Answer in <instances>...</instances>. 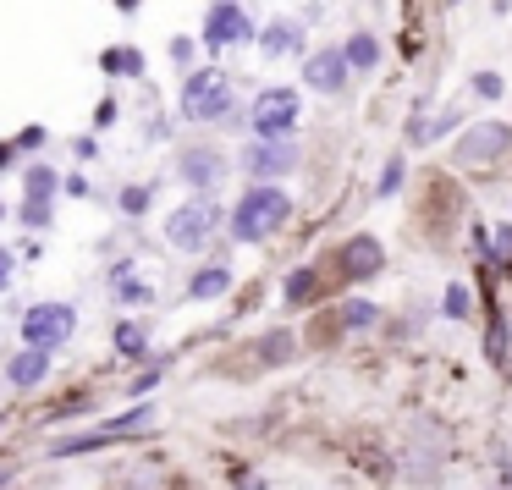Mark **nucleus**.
<instances>
[{
  "label": "nucleus",
  "mask_w": 512,
  "mask_h": 490,
  "mask_svg": "<svg viewBox=\"0 0 512 490\" xmlns=\"http://www.w3.org/2000/svg\"><path fill=\"white\" fill-rule=\"evenodd\" d=\"M287 215H292L287 193H281L276 182H254V188L232 204L226 232H232V243H265V237H276L281 226H287Z\"/></svg>",
  "instance_id": "f257e3e1"
},
{
  "label": "nucleus",
  "mask_w": 512,
  "mask_h": 490,
  "mask_svg": "<svg viewBox=\"0 0 512 490\" xmlns=\"http://www.w3.org/2000/svg\"><path fill=\"white\" fill-rule=\"evenodd\" d=\"M182 116L188 122H210V127H232L237 122V94L226 83L221 67H199L182 78Z\"/></svg>",
  "instance_id": "f03ea898"
},
{
  "label": "nucleus",
  "mask_w": 512,
  "mask_h": 490,
  "mask_svg": "<svg viewBox=\"0 0 512 490\" xmlns=\"http://www.w3.org/2000/svg\"><path fill=\"white\" fill-rule=\"evenodd\" d=\"M215 232H221V204H210V199H188L182 210L166 215V243L182 248V254H199Z\"/></svg>",
  "instance_id": "7ed1b4c3"
},
{
  "label": "nucleus",
  "mask_w": 512,
  "mask_h": 490,
  "mask_svg": "<svg viewBox=\"0 0 512 490\" xmlns=\"http://www.w3.org/2000/svg\"><path fill=\"white\" fill-rule=\"evenodd\" d=\"M507 149H512V127H507V122H474V127H468V133L452 144V166H463V171L496 166Z\"/></svg>",
  "instance_id": "20e7f679"
},
{
  "label": "nucleus",
  "mask_w": 512,
  "mask_h": 490,
  "mask_svg": "<svg viewBox=\"0 0 512 490\" xmlns=\"http://www.w3.org/2000/svg\"><path fill=\"white\" fill-rule=\"evenodd\" d=\"M72 331H78V309H72V303H34V309L23 314V342L45 347V353H56L61 342H72Z\"/></svg>",
  "instance_id": "39448f33"
},
{
  "label": "nucleus",
  "mask_w": 512,
  "mask_h": 490,
  "mask_svg": "<svg viewBox=\"0 0 512 490\" xmlns=\"http://www.w3.org/2000/svg\"><path fill=\"white\" fill-rule=\"evenodd\" d=\"M303 105L292 89H265L254 105H248V127H254L259 138H292V127H298Z\"/></svg>",
  "instance_id": "423d86ee"
},
{
  "label": "nucleus",
  "mask_w": 512,
  "mask_h": 490,
  "mask_svg": "<svg viewBox=\"0 0 512 490\" xmlns=\"http://www.w3.org/2000/svg\"><path fill=\"white\" fill-rule=\"evenodd\" d=\"M243 171L254 182L292 177V171H298V144H292V138H259V144L243 149Z\"/></svg>",
  "instance_id": "0eeeda50"
},
{
  "label": "nucleus",
  "mask_w": 512,
  "mask_h": 490,
  "mask_svg": "<svg viewBox=\"0 0 512 490\" xmlns=\"http://www.w3.org/2000/svg\"><path fill=\"white\" fill-rule=\"evenodd\" d=\"M254 39V23L237 0H215L210 17H204V45L210 50H232V45H248Z\"/></svg>",
  "instance_id": "6e6552de"
},
{
  "label": "nucleus",
  "mask_w": 512,
  "mask_h": 490,
  "mask_svg": "<svg viewBox=\"0 0 512 490\" xmlns=\"http://www.w3.org/2000/svg\"><path fill=\"white\" fill-rule=\"evenodd\" d=\"M155 419V408H133V413H122V419H111V424H100V430H89V435H67V441H56V452L61 457H72V452H94V446H111V441H122V435H133V430H144V424Z\"/></svg>",
  "instance_id": "1a4fd4ad"
},
{
  "label": "nucleus",
  "mask_w": 512,
  "mask_h": 490,
  "mask_svg": "<svg viewBox=\"0 0 512 490\" xmlns=\"http://www.w3.org/2000/svg\"><path fill=\"white\" fill-rule=\"evenodd\" d=\"M177 177L188 182V188L210 193V188H221V177H226V155H221V149H210V144H193V149H182Z\"/></svg>",
  "instance_id": "9d476101"
},
{
  "label": "nucleus",
  "mask_w": 512,
  "mask_h": 490,
  "mask_svg": "<svg viewBox=\"0 0 512 490\" xmlns=\"http://www.w3.org/2000/svg\"><path fill=\"white\" fill-rule=\"evenodd\" d=\"M347 78H353V72H347L342 50H320V56L303 61V83H309L314 94H325V100H331V94H342Z\"/></svg>",
  "instance_id": "9b49d317"
},
{
  "label": "nucleus",
  "mask_w": 512,
  "mask_h": 490,
  "mask_svg": "<svg viewBox=\"0 0 512 490\" xmlns=\"http://www.w3.org/2000/svg\"><path fill=\"white\" fill-rule=\"evenodd\" d=\"M45 375H50V353L45 347H17L12 358H6V380H12L17 391H34V386H45Z\"/></svg>",
  "instance_id": "f8f14e48"
},
{
  "label": "nucleus",
  "mask_w": 512,
  "mask_h": 490,
  "mask_svg": "<svg viewBox=\"0 0 512 490\" xmlns=\"http://www.w3.org/2000/svg\"><path fill=\"white\" fill-rule=\"evenodd\" d=\"M254 39H259V50H265L270 61H281V56H298V50H303V28L292 23V17H276V23H265Z\"/></svg>",
  "instance_id": "ddd939ff"
},
{
  "label": "nucleus",
  "mask_w": 512,
  "mask_h": 490,
  "mask_svg": "<svg viewBox=\"0 0 512 490\" xmlns=\"http://www.w3.org/2000/svg\"><path fill=\"white\" fill-rule=\"evenodd\" d=\"M380 265H386V254H380L375 237H353V243L342 248V270H347L353 281H358V276H375Z\"/></svg>",
  "instance_id": "4468645a"
},
{
  "label": "nucleus",
  "mask_w": 512,
  "mask_h": 490,
  "mask_svg": "<svg viewBox=\"0 0 512 490\" xmlns=\"http://www.w3.org/2000/svg\"><path fill=\"white\" fill-rule=\"evenodd\" d=\"M342 61H347V72H369V67L380 61V39H375V34H364V28H358V34H347Z\"/></svg>",
  "instance_id": "2eb2a0df"
},
{
  "label": "nucleus",
  "mask_w": 512,
  "mask_h": 490,
  "mask_svg": "<svg viewBox=\"0 0 512 490\" xmlns=\"http://www.w3.org/2000/svg\"><path fill=\"white\" fill-rule=\"evenodd\" d=\"M221 292H232V265H204L199 276L188 281V298H221Z\"/></svg>",
  "instance_id": "dca6fc26"
},
{
  "label": "nucleus",
  "mask_w": 512,
  "mask_h": 490,
  "mask_svg": "<svg viewBox=\"0 0 512 490\" xmlns=\"http://www.w3.org/2000/svg\"><path fill=\"white\" fill-rule=\"evenodd\" d=\"M116 303H122V309H138V303H149L155 298V287H149V281H138L133 276V265H116Z\"/></svg>",
  "instance_id": "f3484780"
},
{
  "label": "nucleus",
  "mask_w": 512,
  "mask_h": 490,
  "mask_svg": "<svg viewBox=\"0 0 512 490\" xmlns=\"http://www.w3.org/2000/svg\"><path fill=\"white\" fill-rule=\"evenodd\" d=\"M116 353H122V358H144L149 353V331H144V325H133V320H122V325H116Z\"/></svg>",
  "instance_id": "a211bd4d"
},
{
  "label": "nucleus",
  "mask_w": 512,
  "mask_h": 490,
  "mask_svg": "<svg viewBox=\"0 0 512 490\" xmlns=\"http://www.w3.org/2000/svg\"><path fill=\"white\" fill-rule=\"evenodd\" d=\"M56 188H61L56 166H28V177H23V193H28V199H50Z\"/></svg>",
  "instance_id": "6ab92c4d"
},
{
  "label": "nucleus",
  "mask_w": 512,
  "mask_h": 490,
  "mask_svg": "<svg viewBox=\"0 0 512 490\" xmlns=\"http://www.w3.org/2000/svg\"><path fill=\"white\" fill-rule=\"evenodd\" d=\"M457 122H463V111H457V105H452V111H435L424 127H413V144H435V138H441L446 127H457Z\"/></svg>",
  "instance_id": "aec40b11"
},
{
  "label": "nucleus",
  "mask_w": 512,
  "mask_h": 490,
  "mask_svg": "<svg viewBox=\"0 0 512 490\" xmlns=\"http://www.w3.org/2000/svg\"><path fill=\"white\" fill-rule=\"evenodd\" d=\"M314 287H320V276H314V270H292L287 276V303H314Z\"/></svg>",
  "instance_id": "412c9836"
},
{
  "label": "nucleus",
  "mask_w": 512,
  "mask_h": 490,
  "mask_svg": "<svg viewBox=\"0 0 512 490\" xmlns=\"http://www.w3.org/2000/svg\"><path fill=\"white\" fill-rule=\"evenodd\" d=\"M441 314H446V320H468V314H474L468 287H446V292H441Z\"/></svg>",
  "instance_id": "4be33fe9"
},
{
  "label": "nucleus",
  "mask_w": 512,
  "mask_h": 490,
  "mask_svg": "<svg viewBox=\"0 0 512 490\" xmlns=\"http://www.w3.org/2000/svg\"><path fill=\"white\" fill-rule=\"evenodd\" d=\"M50 210H56L50 199H23V210H17V215H23V226H34V232H45V226H50Z\"/></svg>",
  "instance_id": "5701e85b"
},
{
  "label": "nucleus",
  "mask_w": 512,
  "mask_h": 490,
  "mask_svg": "<svg viewBox=\"0 0 512 490\" xmlns=\"http://www.w3.org/2000/svg\"><path fill=\"white\" fill-rule=\"evenodd\" d=\"M105 72H144L138 50H105Z\"/></svg>",
  "instance_id": "b1692460"
},
{
  "label": "nucleus",
  "mask_w": 512,
  "mask_h": 490,
  "mask_svg": "<svg viewBox=\"0 0 512 490\" xmlns=\"http://www.w3.org/2000/svg\"><path fill=\"white\" fill-rule=\"evenodd\" d=\"M375 320H380V309H375V303H364V298H353L342 309V325H375Z\"/></svg>",
  "instance_id": "393cba45"
},
{
  "label": "nucleus",
  "mask_w": 512,
  "mask_h": 490,
  "mask_svg": "<svg viewBox=\"0 0 512 490\" xmlns=\"http://www.w3.org/2000/svg\"><path fill=\"white\" fill-rule=\"evenodd\" d=\"M287 358H292V331L265 336V364H287Z\"/></svg>",
  "instance_id": "a878e982"
},
{
  "label": "nucleus",
  "mask_w": 512,
  "mask_h": 490,
  "mask_svg": "<svg viewBox=\"0 0 512 490\" xmlns=\"http://www.w3.org/2000/svg\"><path fill=\"white\" fill-rule=\"evenodd\" d=\"M490 254H496V259H507V265H512V221L490 226Z\"/></svg>",
  "instance_id": "bb28decb"
},
{
  "label": "nucleus",
  "mask_w": 512,
  "mask_h": 490,
  "mask_svg": "<svg viewBox=\"0 0 512 490\" xmlns=\"http://www.w3.org/2000/svg\"><path fill=\"white\" fill-rule=\"evenodd\" d=\"M501 89H507L501 72H474V94H479V100H501Z\"/></svg>",
  "instance_id": "cd10ccee"
},
{
  "label": "nucleus",
  "mask_w": 512,
  "mask_h": 490,
  "mask_svg": "<svg viewBox=\"0 0 512 490\" xmlns=\"http://www.w3.org/2000/svg\"><path fill=\"white\" fill-rule=\"evenodd\" d=\"M149 210V188H122V215H144Z\"/></svg>",
  "instance_id": "c85d7f7f"
},
{
  "label": "nucleus",
  "mask_w": 512,
  "mask_h": 490,
  "mask_svg": "<svg viewBox=\"0 0 512 490\" xmlns=\"http://www.w3.org/2000/svg\"><path fill=\"white\" fill-rule=\"evenodd\" d=\"M485 358H496V364L507 358V331H501V320L490 325V336H485Z\"/></svg>",
  "instance_id": "c756f323"
},
{
  "label": "nucleus",
  "mask_w": 512,
  "mask_h": 490,
  "mask_svg": "<svg viewBox=\"0 0 512 490\" xmlns=\"http://www.w3.org/2000/svg\"><path fill=\"white\" fill-rule=\"evenodd\" d=\"M397 188H402V160H391L386 177H380V193H397Z\"/></svg>",
  "instance_id": "7c9ffc66"
},
{
  "label": "nucleus",
  "mask_w": 512,
  "mask_h": 490,
  "mask_svg": "<svg viewBox=\"0 0 512 490\" xmlns=\"http://www.w3.org/2000/svg\"><path fill=\"white\" fill-rule=\"evenodd\" d=\"M12 287V248H0V292Z\"/></svg>",
  "instance_id": "2f4dec72"
},
{
  "label": "nucleus",
  "mask_w": 512,
  "mask_h": 490,
  "mask_svg": "<svg viewBox=\"0 0 512 490\" xmlns=\"http://www.w3.org/2000/svg\"><path fill=\"white\" fill-rule=\"evenodd\" d=\"M116 6H122V12H133V6H138V0H116Z\"/></svg>",
  "instance_id": "473e14b6"
},
{
  "label": "nucleus",
  "mask_w": 512,
  "mask_h": 490,
  "mask_svg": "<svg viewBox=\"0 0 512 490\" xmlns=\"http://www.w3.org/2000/svg\"><path fill=\"white\" fill-rule=\"evenodd\" d=\"M0 215H6V204H0Z\"/></svg>",
  "instance_id": "72a5a7b5"
}]
</instances>
